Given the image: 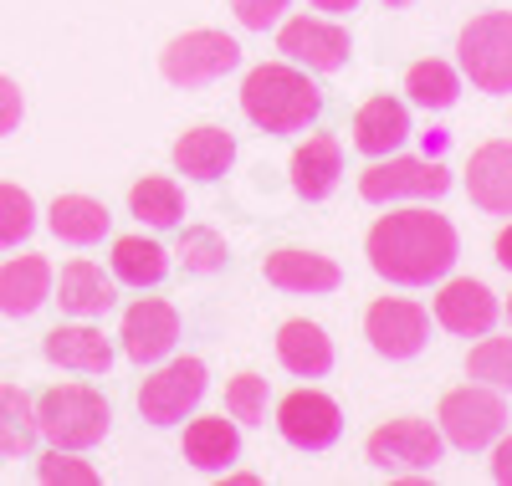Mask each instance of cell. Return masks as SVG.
<instances>
[{"label": "cell", "mask_w": 512, "mask_h": 486, "mask_svg": "<svg viewBox=\"0 0 512 486\" xmlns=\"http://www.w3.org/2000/svg\"><path fill=\"white\" fill-rule=\"evenodd\" d=\"M123 353L134 364H159L169 348H175V338H180V313L169 302H159V297H139L134 307L123 313Z\"/></svg>", "instance_id": "12"}, {"label": "cell", "mask_w": 512, "mask_h": 486, "mask_svg": "<svg viewBox=\"0 0 512 486\" xmlns=\"http://www.w3.org/2000/svg\"><path fill=\"white\" fill-rule=\"evenodd\" d=\"M405 93H410L420 108L441 113V108H451V103L461 98V77H456L451 62L431 57V62H415V67L405 72Z\"/></svg>", "instance_id": "28"}, {"label": "cell", "mask_w": 512, "mask_h": 486, "mask_svg": "<svg viewBox=\"0 0 512 486\" xmlns=\"http://www.w3.org/2000/svg\"><path fill=\"white\" fill-rule=\"evenodd\" d=\"M277 359H282V369H292L297 379H323V374L333 369V343H328V333H323L318 323L287 318V323L277 328Z\"/></svg>", "instance_id": "17"}, {"label": "cell", "mask_w": 512, "mask_h": 486, "mask_svg": "<svg viewBox=\"0 0 512 486\" xmlns=\"http://www.w3.org/2000/svg\"><path fill=\"white\" fill-rule=\"evenodd\" d=\"M41 481H62V486H98V471L93 466H82V461H72V456H62V451H52V456H41Z\"/></svg>", "instance_id": "34"}, {"label": "cell", "mask_w": 512, "mask_h": 486, "mask_svg": "<svg viewBox=\"0 0 512 486\" xmlns=\"http://www.w3.org/2000/svg\"><path fill=\"white\" fill-rule=\"evenodd\" d=\"M497 267H507V272H512V226H502V231H497Z\"/></svg>", "instance_id": "38"}, {"label": "cell", "mask_w": 512, "mask_h": 486, "mask_svg": "<svg viewBox=\"0 0 512 486\" xmlns=\"http://www.w3.org/2000/svg\"><path fill=\"white\" fill-rule=\"evenodd\" d=\"M461 72L482 93H512V11H482L461 31Z\"/></svg>", "instance_id": "4"}, {"label": "cell", "mask_w": 512, "mask_h": 486, "mask_svg": "<svg viewBox=\"0 0 512 486\" xmlns=\"http://www.w3.org/2000/svg\"><path fill=\"white\" fill-rule=\"evenodd\" d=\"M241 108L262 134H303L323 113V93L292 62H262L241 82Z\"/></svg>", "instance_id": "2"}, {"label": "cell", "mask_w": 512, "mask_h": 486, "mask_svg": "<svg viewBox=\"0 0 512 486\" xmlns=\"http://www.w3.org/2000/svg\"><path fill=\"white\" fill-rule=\"evenodd\" d=\"M384 6H390V11H400V6H415V0H384Z\"/></svg>", "instance_id": "40"}, {"label": "cell", "mask_w": 512, "mask_h": 486, "mask_svg": "<svg viewBox=\"0 0 512 486\" xmlns=\"http://www.w3.org/2000/svg\"><path fill=\"white\" fill-rule=\"evenodd\" d=\"M200 394H205V364L200 359H175V364H164L159 374L144 379L139 415L149 425H180L200 405Z\"/></svg>", "instance_id": "9"}, {"label": "cell", "mask_w": 512, "mask_h": 486, "mask_svg": "<svg viewBox=\"0 0 512 486\" xmlns=\"http://www.w3.org/2000/svg\"><path fill=\"white\" fill-rule=\"evenodd\" d=\"M436 323L456 338H482L492 333L497 323V297L487 282L477 277H451L441 292H436Z\"/></svg>", "instance_id": "14"}, {"label": "cell", "mask_w": 512, "mask_h": 486, "mask_svg": "<svg viewBox=\"0 0 512 486\" xmlns=\"http://www.w3.org/2000/svg\"><path fill=\"white\" fill-rule=\"evenodd\" d=\"M369 461L379 471H431L441 461V430H431L425 420H390L369 435Z\"/></svg>", "instance_id": "11"}, {"label": "cell", "mask_w": 512, "mask_h": 486, "mask_svg": "<svg viewBox=\"0 0 512 486\" xmlns=\"http://www.w3.org/2000/svg\"><path fill=\"white\" fill-rule=\"evenodd\" d=\"M226 410L236 425H267V379L262 374H236L226 384Z\"/></svg>", "instance_id": "32"}, {"label": "cell", "mask_w": 512, "mask_h": 486, "mask_svg": "<svg viewBox=\"0 0 512 486\" xmlns=\"http://www.w3.org/2000/svg\"><path fill=\"white\" fill-rule=\"evenodd\" d=\"M313 6H318V11H328V16H344V11H354V6H359V0H313Z\"/></svg>", "instance_id": "39"}, {"label": "cell", "mask_w": 512, "mask_h": 486, "mask_svg": "<svg viewBox=\"0 0 512 486\" xmlns=\"http://www.w3.org/2000/svg\"><path fill=\"white\" fill-rule=\"evenodd\" d=\"M57 302L72 318H103L113 307V282L103 277V267H93V261H67L62 277H57Z\"/></svg>", "instance_id": "25"}, {"label": "cell", "mask_w": 512, "mask_h": 486, "mask_svg": "<svg viewBox=\"0 0 512 486\" xmlns=\"http://www.w3.org/2000/svg\"><path fill=\"white\" fill-rule=\"evenodd\" d=\"M128 205H134V215L144 220V226H180L185 215V195L175 180H164V174H149V180H139L134 190H128Z\"/></svg>", "instance_id": "27"}, {"label": "cell", "mask_w": 512, "mask_h": 486, "mask_svg": "<svg viewBox=\"0 0 512 486\" xmlns=\"http://www.w3.org/2000/svg\"><path fill=\"white\" fill-rule=\"evenodd\" d=\"M277 430L297 451H328L333 440L344 435V410L318 389H292L277 405Z\"/></svg>", "instance_id": "10"}, {"label": "cell", "mask_w": 512, "mask_h": 486, "mask_svg": "<svg viewBox=\"0 0 512 486\" xmlns=\"http://www.w3.org/2000/svg\"><path fill=\"white\" fill-rule=\"evenodd\" d=\"M364 338L374 343L379 359H415V353L431 343V318H425L420 302L379 297L364 313Z\"/></svg>", "instance_id": "8"}, {"label": "cell", "mask_w": 512, "mask_h": 486, "mask_svg": "<svg viewBox=\"0 0 512 486\" xmlns=\"http://www.w3.org/2000/svg\"><path fill=\"white\" fill-rule=\"evenodd\" d=\"M231 11H236V21H241L246 31H267V26L282 21L287 0H231Z\"/></svg>", "instance_id": "35"}, {"label": "cell", "mask_w": 512, "mask_h": 486, "mask_svg": "<svg viewBox=\"0 0 512 486\" xmlns=\"http://www.w3.org/2000/svg\"><path fill=\"white\" fill-rule=\"evenodd\" d=\"M502 430H507L502 389L466 384V389H451L441 400V435L451 440L456 451H487Z\"/></svg>", "instance_id": "5"}, {"label": "cell", "mask_w": 512, "mask_h": 486, "mask_svg": "<svg viewBox=\"0 0 512 486\" xmlns=\"http://www.w3.org/2000/svg\"><path fill=\"white\" fill-rule=\"evenodd\" d=\"M231 159H236V139L226 128H190L175 144V169L190 174V180H221Z\"/></svg>", "instance_id": "23"}, {"label": "cell", "mask_w": 512, "mask_h": 486, "mask_svg": "<svg viewBox=\"0 0 512 486\" xmlns=\"http://www.w3.org/2000/svg\"><path fill=\"white\" fill-rule=\"evenodd\" d=\"M466 195L487 215H512V144L492 139L466 164Z\"/></svg>", "instance_id": "15"}, {"label": "cell", "mask_w": 512, "mask_h": 486, "mask_svg": "<svg viewBox=\"0 0 512 486\" xmlns=\"http://www.w3.org/2000/svg\"><path fill=\"white\" fill-rule=\"evenodd\" d=\"M456 226L436 210H390L369 226L364 256L395 287H431L456 267Z\"/></svg>", "instance_id": "1"}, {"label": "cell", "mask_w": 512, "mask_h": 486, "mask_svg": "<svg viewBox=\"0 0 512 486\" xmlns=\"http://www.w3.org/2000/svg\"><path fill=\"white\" fill-rule=\"evenodd\" d=\"M47 297H52V267L41 256H16L0 267V313L6 318H31Z\"/></svg>", "instance_id": "18"}, {"label": "cell", "mask_w": 512, "mask_h": 486, "mask_svg": "<svg viewBox=\"0 0 512 486\" xmlns=\"http://www.w3.org/2000/svg\"><path fill=\"white\" fill-rule=\"evenodd\" d=\"M277 52H287L292 62H303L313 72H338L349 62V31L344 26H333V21H318V16H297L282 26L277 36Z\"/></svg>", "instance_id": "13"}, {"label": "cell", "mask_w": 512, "mask_h": 486, "mask_svg": "<svg viewBox=\"0 0 512 486\" xmlns=\"http://www.w3.org/2000/svg\"><path fill=\"white\" fill-rule=\"evenodd\" d=\"M36 440V405L16 384H0V456H21Z\"/></svg>", "instance_id": "29"}, {"label": "cell", "mask_w": 512, "mask_h": 486, "mask_svg": "<svg viewBox=\"0 0 512 486\" xmlns=\"http://www.w3.org/2000/svg\"><path fill=\"white\" fill-rule=\"evenodd\" d=\"M507 323H512V302H507Z\"/></svg>", "instance_id": "41"}, {"label": "cell", "mask_w": 512, "mask_h": 486, "mask_svg": "<svg viewBox=\"0 0 512 486\" xmlns=\"http://www.w3.org/2000/svg\"><path fill=\"white\" fill-rule=\"evenodd\" d=\"M267 282L272 287H282V292H333L338 282H344V272L333 267L328 256H318V251H272L267 256Z\"/></svg>", "instance_id": "21"}, {"label": "cell", "mask_w": 512, "mask_h": 486, "mask_svg": "<svg viewBox=\"0 0 512 486\" xmlns=\"http://www.w3.org/2000/svg\"><path fill=\"white\" fill-rule=\"evenodd\" d=\"M47 226H52V236L67 241V246H98V241L108 236V226H113V215H108V205L93 200V195H57L52 210H47Z\"/></svg>", "instance_id": "20"}, {"label": "cell", "mask_w": 512, "mask_h": 486, "mask_svg": "<svg viewBox=\"0 0 512 486\" xmlns=\"http://www.w3.org/2000/svg\"><path fill=\"white\" fill-rule=\"evenodd\" d=\"M21 113H26V103H21V87L0 72V134H16L21 128Z\"/></svg>", "instance_id": "36"}, {"label": "cell", "mask_w": 512, "mask_h": 486, "mask_svg": "<svg viewBox=\"0 0 512 486\" xmlns=\"http://www.w3.org/2000/svg\"><path fill=\"white\" fill-rule=\"evenodd\" d=\"M164 272H169V256L159 241H149V236H118L113 241V277L118 282L154 287V282H164Z\"/></svg>", "instance_id": "26"}, {"label": "cell", "mask_w": 512, "mask_h": 486, "mask_svg": "<svg viewBox=\"0 0 512 486\" xmlns=\"http://www.w3.org/2000/svg\"><path fill=\"white\" fill-rule=\"evenodd\" d=\"M113 410L88 384H57L36 400V435H47L57 451H88L108 435Z\"/></svg>", "instance_id": "3"}, {"label": "cell", "mask_w": 512, "mask_h": 486, "mask_svg": "<svg viewBox=\"0 0 512 486\" xmlns=\"http://www.w3.org/2000/svg\"><path fill=\"white\" fill-rule=\"evenodd\" d=\"M236 456H241L236 420H226V415L190 420V430H185V461H190L195 471H226Z\"/></svg>", "instance_id": "24"}, {"label": "cell", "mask_w": 512, "mask_h": 486, "mask_svg": "<svg viewBox=\"0 0 512 486\" xmlns=\"http://www.w3.org/2000/svg\"><path fill=\"white\" fill-rule=\"evenodd\" d=\"M41 348H47V359H52V364L77 369V374H108V364H113V348H108V338H103L98 328H88V323L52 328Z\"/></svg>", "instance_id": "22"}, {"label": "cell", "mask_w": 512, "mask_h": 486, "mask_svg": "<svg viewBox=\"0 0 512 486\" xmlns=\"http://www.w3.org/2000/svg\"><path fill=\"white\" fill-rule=\"evenodd\" d=\"M36 231V205L21 185H0V251L21 246Z\"/></svg>", "instance_id": "31"}, {"label": "cell", "mask_w": 512, "mask_h": 486, "mask_svg": "<svg viewBox=\"0 0 512 486\" xmlns=\"http://www.w3.org/2000/svg\"><path fill=\"white\" fill-rule=\"evenodd\" d=\"M338 174H344V149H338L333 134H308V144H297V154H292V190L303 200L333 195Z\"/></svg>", "instance_id": "16"}, {"label": "cell", "mask_w": 512, "mask_h": 486, "mask_svg": "<svg viewBox=\"0 0 512 486\" xmlns=\"http://www.w3.org/2000/svg\"><path fill=\"white\" fill-rule=\"evenodd\" d=\"M466 374L487 389H512V338H487L466 353Z\"/></svg>", "instance_id": "30"}, {"label": "cell", "mask_w": 512, "mask_h": 486, "mask_svg": "<svg viewBox=\"0 0 512 486\" xmlns=\"http://www.w3.org/2000/svg\"><path fill=\"white\" fill-rule=\"evenodd\" d=\"M180 261H185L190 272H221V267H226V241H221L216 231L190 226V231L180 236Z\"/></svg>", "instance_id": "33"}, {"label": "cell", "mask_w": 512, "mask_h": 486, "mask_svg": "<svg viewBox=\"0 0 512 486\" xmlns=\"http://www.w3.org/2000/svg\"><path fill=\"white\" fill-rule=\"evenodd\" d=\"M451 190V169L436 159H384L359 174V195L369 205L390 200H441Z\"/></svg>", "instance_id": "7"}, {"label": "cell", "mask_w": 512, "mask_h": 486, "mask_svg": "<svg viewBox=\"0 0 512 486\" xmlns=\"http://www.w3.org/2000/svg\"><path fill=\"white\" fill-rule=\"evenodd\" d=\"M405 139H410V113H405V103H395V98H369V103L354 113V144H359V154L384 159L390 149H400Z\"/></svg>", "instance_id": "19"}, {"label": "cell", "mask_w": 512, "mask_h": 486, "mask_svg": "<svg viewBox=\"0 0 512 486\" xmlns=\"http://www.w3.org/2000/svg\"><path fill=\"white\" fill-rule=\"evenodd\" d=\"M159 67L175 87H205V82H216V77L241 67V47L226 31H185L164 47Z\"/></svg>", "instance_id": "6"}, {"label": "cell", "mask_w": 512, "mask_h": 486, "mask_svg": "<svg viewBox=\"0 0 512 486\" xmlns=\"http://www.w3.org/2000/svg\"><path fill=\"white\" fill-rule=\"evenodd\" d=\"M492 476L512 486V435H507V440L497 435V451H492Z\"/></svg>", "instance_id": "37"}]
</instances>
